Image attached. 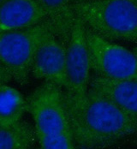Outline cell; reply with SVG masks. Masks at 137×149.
Here are the masks:
<instances>
[{"mask_svg": "<svg viewBox=\"0 0 137 149\" xmlns=\"http://www.w3.org/2000/svg\"><path fill=\"white\" fill-rule=\"evenodd\" d=\"M65 108L79 149H100L137 133V120L90 88L84 97L67 99Z\"/></svg>", "mask_w": 137, "mask_h": 149, "instance_id": "1", "label": "cell"}, {"mask_svg": "<svg viewBox=\"0 0 137 149\" xmlns=\"http://www.w3.org/2000/svg\"><path fill=\"white\" fill-rule=\"evenodd\" d=\"M28 104L40 149H78L62 88L45 82L31 93Z\"/></svg>", "mask_w": 137, "mask_h": 149, "instance_id": "2", "label": "cell"}, {"mask_svg": "<svg viewBox=\"0 0 137 149\" xmlns=\"http://www.w3.org/2000/svg\"><path fill=\"white\" fill-rule=\"evenodd\" d=\"M73 6L84 25L98 35L137 41V0H92Z\"/></svg>", "mask_w": 137, "mask_h": 149, "instance_id": "3", "label": "cell"}, {"mask_svg": "<svg viewBox=\"0 0 137 149\" xmlns=\"http://www.w3.org/2000/svg\"><path fill=\"white\" fill-rule=\"evenodd\" d=\"M51 33H54L52 25L47 20L34 27L1 33V66L10 73L18 84H27L37 52Z\"/></svg>", "mask_w": 137, "mask_h": 149, "instance_id": "4", "label": "cell"}, {"mask_svg": "<svg viewBox=\"0 0 137 149\" xmlns=\"http://www.w3.org/2000/svg\"><path fill=\"white\" fill-rule=\"evenodd\" d=\"M86 36L91 69L96 76L116 81H137V57L134 52L87 27Z\"/></svg>", "mask_w": 137, "mask_h": 149, "instance_id": "5", "label": "cell"}, {"mask_svg": "<svg viewBox=\"0 0 137 149\" xmlns=\"http://www.w3.org/2000/svg\"><path fill=\"white\" fill-rule=\"evenodd\" d=\"M91 70L86 27L81 19L76 15L67 45V86L63 90L65 98L78 99L87 94Z\"/></svg>", "mask_w": 137, "mask_h": 149, "instance_id": "6", "label": "cell"}, {"mask_svg": "<svg viewBox=\"0 0 137 149\" xmlns=\"http://www.w3.org/2000/svg\"><path fill=\"white\" fill-rule=\"evenodd\" d=\"M31 73L36 79L44 80L62 89L67 86V45L51 33L40 45Z\"/></svg>", "mask_w": 137, "mask_h": 149, "instance_id": "7", "label": "cell"}, {"mask_svg": "<svg viewBox=\"0 0 137 149\" xmlns=\"http://www.w3.org/2000/svg\"><path fill=\"white\" fill-rule=\"evenodd\" d=\"M47 20L38 0H1V33L34 27Z\"/></svg>", "mask_w": 137, "mask_h": 149, "instance_id": "8", "label": "cell"}, {"mask_svg": "<svg viewBox=\"0 0 137 149\" xmlns=\"http://www.w3.org/2000/svg\"><path fill=\"white\" fill-rule=\"evenodd\" d=\"M90 88L111 100L129 117L137 120V81H116L94 76Z\"/></svg>", "mask_w": 137, "mask_h": 149, "instance_id": "9", "label": "cell"}, {"mask_svg": "<svg viewBox=\"0 0 137 149\" xmlns=\"http://www.w3.org/2000/svg\"><path fill=\"white\" fill-rule=\"evenodd\" d=\"M52 25L56 36L68 45L76 19L72 0H38Z\"/></svg>", "mask_w": 137, "mask_h": 149, "instance_id": "10", "label": "cell"}, {"mask_svg": "<svg viewBox=\"0 0 137 149\" xmlns=\"http://www.w3.org/2000/svg\"><path fill=\"white\" fill-rule=\"evenodd\" d=\"M28 108V100L18 90L9 85H0V128L20 122Z\"/></svg>", "mask_w": 137, "mask_h": 149, "instance_id": "11", "label": "cell"}, {"mask_svg": "<svg viewBox=\"0 0 137 149\" xmlns=\"http://www.w3.org/2000/svg\"><path fill=\"white\" fill-rule=\"evenodd\" d=\"M36 140L34 126L26 121L0 128V149H31Z\"/></svg>", "mask_w": 137, "mask_h": 149, "instance_id": "12", "label": "cell"}, {"mask_svg": "<svg viewBox=\"0 0 137 149\" xmlns=\"http://www.w3.org/2000/svg\"><path fill=\"white\" fill-rule=\"evenodd\" d=\"M12 80V76L10 73L3 66L0 69V81L1 85H8V82Z\"/></svg>", "mask_w": 137, "mask_h": 149, "instance_id": "13", "label": "cell"}, {"mask_svg": "<svg viewBox=\"0 0 137 149\" xmlns=\"http://www.w3.org/2000/svg\"><path fill=\"white\" fill-rule=\"evenodd\" d=\"M88 1H92V0H72V2H73V4H74V3H78L88 2Z\"/></svg>", "mask_w": 137, "mask_h": 149, "instance_id": "14", "label": "cell"}, {"mask_svg": "<svg viewBox=\"0 0 137 149\" xmlns=\"http://www.w3.org/2000/svg\"><path fill=\"white\" fill-rule=\"evenodd\" d=\"M133 52L135 53V55H136V56L137 57V45L136 46V47H135V48H134V51H133Z\"/></svg>", "mask_w": 137, "mask_h": 149, "instance_id": "15", "label": "cell"}]
</instances>
